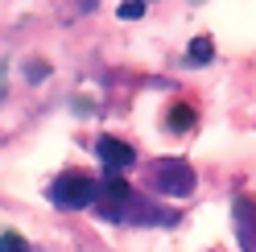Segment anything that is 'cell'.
I'll return each mask as SVG.
<instances>
[{
	"mask_svg": "<svg viewBox=\"0 0 256 252\" xmlns=\"http://www.w3.org/2000/svg\"><path fill=\"white\" fill-rule=\"evenodd\" d=\"M140 12H145V4H140V0H128V4L120 8V17H140Z\"/></svg>",
	"mask_w": 256,
	"mask_h": 252,
	"instance_id": "cell-8",
	"label": "cell"
},
{
	"mask_svg": "<svg viewBox=\"0 0 256 252\" xmlns=\"http://www.w3.org/2000/svg\"><path fill=\"white\" fill-rule=\"evenodd\" d=\"M29 78H34V83H38V78H46V66H42V62H34V66H29Z\"/></svg>",
	"mask_w": 256,
	"mask_h": 252,
	"instance_id": "cell-9",
	"label": "cell"
},
{
	"mask_svg": "<svg viewBox=\"0 0 256 252\" xmlns=\"http://www.w3.org/2000/svg\"><path fill=\"white\" fill-rule=\"evenodd\" d=\"M166 128L170 132H190V128H194V108H170V124H166Z\"/></svg>",
	"mask_w": 256,
	"mask_h": 252,
	"instance_id": "cell-5",
	"label": "cell"
},
{
	"mask_svg": "<svg viewBox=\"0 0 256 252\" xmlns=\"http://www.w3.org/2000/svg\"><path fill=\"white\" fill-rule=\"evenodd\" d=\"M190 62H194V66L211 62V38H194L190 42Z\"/></svg>",
	"mask_w": 256,
	"mask_h": 252,
	"instance_id": "cell-6",
	"label": "cell"
},
{
	"mask_svg": "<svg viewBox=\"0 0 256 252\" xmlns=\"http://www.w3.org/2000/svg\"><path fill=\"white\" fill-rule=\"evenodd\" d=\"M0 252H29V244H25V236L4 232V236H0Z\"/></svg>",
	"mask_w": 256,
	"mask_h": 252,
	"instance_id": "cell-7",
	"label": "cell"
},
{
	"mask_svg": "<svg viewBox=\"0 0 256 252\" xmlns=\"http://www.w3.org/2000/svg\"><path fill=\"white\" fill-rule=\"evenodd\" d=\"M232 215H236V240H240V248L256 252V202L244 198V194H236Z\"/></svg>",
	"mask_w": 256,
	"mask_h": 252,
	"instance_id": "cell-3",
	"label": "cell"
},
{
	"mask_svg": "<svg viewBox=\"0 0 256 252\" xmlns=\"http://www.w3.org/2000/svg\"><path fill=\"white\" fill-rule=\"evenodd\" d=\"M50 198L58 202V207H66V211L91 207V202L100 198V182H95L91 174H83V170H70V174H62V178L50 186Z\"/></svg>",
	"mask_w": 256,
	"mask_h": 252,
	"instance_id": "cell-1",
	"label": "cell"
},
{
	"mask_svg": "<svg viewBox=\"0 0 256 252\" xmlns=\"http://www.w3.org/2000/svg\"><path fill=\"white\" fill-rule=\"evenodd\" d=\"M95 153H100V162L116 174V170H128L136 162V153H132V145H124V140H116V136H100V145H95Z\"/></svg>",
	"mask_w": 256,
	"mask_h": 252,
	"instance_id": "cell-4",
	"label": "cell"
},
{
	"mask_svg": "<svg viewBox=\"0 0 256 252\" xmlns=\"http://www.w3.org/2000/svg\"><path fill=\"white\" fill-rule=\"evenodd\" d=\"M153 186L170 198H186V194H194V170L178 162V157H166V162L153 166Z\"/></svg>",
	"mask_w": 256,
	"mask_h": 252,
	"instance_id": "cell-2",
	"label": "cell"
}]
</instances>
